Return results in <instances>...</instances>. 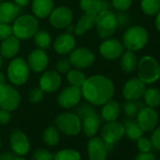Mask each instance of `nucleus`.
I'll use <instances>...</instances> for the list:
<instances>
[{
	"instance_id": "f257e3e1",
	"label": "nucleus",
	"mask_w": 160,
	"mask_h": 160,
	"mask_svg": "<svg viewBox=\"0 0 160 160\" xmlns=\"http://www.w3.org/2000/svg\"><path fill=\"white\" fill-rule=\"evenodd\" d=\"M82 96L93 106H103L111 100L115 93L113 81L106 75L94 74L87 77L81 87Z\"/></svg>"
},
{
	"instance_id": "f03ea898",
	"label": "nucleus",
	"mask_w": 160,
	"mask_h": 160,
	"mask_svg": "<svg viewBox=\"0 0 160 160\" xmlns=\"http://www.w3.org/2000/svg\"><path fill=\"white\" fill-rule=\"evenodd\" d=\"M149 42V33L141 26H132L128 28L122 36L124 49L132 52L142 50Z\"/></svg>"
},
{
	"instance_id": "7ed1b4c3",
	"label": "nucleus",
	"mask_w": 160,
	"mask_h": 160,
	"mask_svg": "<svg viewBox=\"0 0 160 160\" xmlns=\"http://www.w3.org/2000/svg\"><path fill=\"white\" fill-rule=\"evenodd\" d=\"M137 72L138 78L143 83L152 84L160 78V64L154 58L144 56L138 59Z\"/></svg>"
},
{
	"instance_id": "20e7f679",
	"label": "nucleus",
	"mask_w": 160,
	"mask_h": 160,
	"mask_svg": "<svg viewBox=\"0 0 160 160\" xmlns=\"http://www.w3.org/2000/svg\"><path fill=\"white\" fill-rule=\"evenodd\" d=\"M12 28L13 36L19 40H28L39 30V21L34 15L23 14L13 21Z\"/></svg>"
},
{
	"instance_id": "39448f33",
	"label": "nucleus",
	"mask_w": 160,
	"mask_h": 160,
	"mask_svg": "<svg viewBox=\"0 0 160 160\" xmlns=\"http://www.w3.org/2000/svg\"><path fill=\"white\" fill-rule=\"evenodd\" d=\"M94 27L100 39L106 40L111 38L118 28L116 14L110 10H104L100 12L96 16Z\"/></svg>"
},
{
	"instance_id": "423d86ee",
	"label": "nucleus",
	"mask_w": 160,
	"mask_h": 160,
	"mask_svg": "<svg viewBox=\"0 0 160 160\" xmlns=\"http://www.w3.org/2000/svg\"><path fill=\"white\" fill-rule=\"evenodd\" d=\"M30 69L28 62L22 58H13L9 63L7 76L14 86H22L27 83L29 78Z\"/></svg>"
},
{
	"instance_id": "0eeeda50",
	"label": "nucleus",
	"mask_w": 160,
	"mask_h": 160,
	"mask_svg": "<svg viewBox=\"0 0 160 160\" xmlns=\"http://www.w3.org/2000/svg\"><path fill=\"white\" fill-rule=\"evenodd\" d=\"M101 138L105 142L106 149L110 152L114 149L115 144L124 136V128L122 122L117 121L108 122L101 130Z\"/></svg>"
},
{
	"instance_id": "6e6552de",
	"label": "nucleus",
	"mask_w": 160,
	"mask_h": 160,
	"mask_svg": "<svg viewBox=\"0 0 160 160\" xmlns=\"http://www.w3.org/2000/svg\"><path fill=\"white\" fill-rule=\"evenodd\" d=\"M55 125L58 131L67 136H75L81 131V120L74 113L59 114L55 119Z\"/></svg>"
},
{
	"instance_id": "1a4fd4ad",
	"label": "nucleus",
	"mask_w": 160,
	"mask_h": 160,
	"mask_svg": "<svg viewBox=\"0 0 160 160\" xmlns=\"http://www.w3.org/2000/svg\"><path fill=\"white\" fill-rule=\"evenodd\" d=\"M20 103L21 95L13 86L7 83L0 85V108L11 112L17 109Z\"/></svg>"
},
{
	"instance_id": "9d476101",
	"label": "nucleus",
	"mask_w": 160,
	"mask_h": 160,
	"mask_svg": "<svg viewBox=\"0 0 160 160\" xmlns=\"http://www.w3.org/2000/svg\"><path fill=\"white\" fill-rule=\"evenodd\" d=\"M69 60L72 66L76 69H87L94 63L95 56L87 47H77L70 53Z\"/></svg>"
},
{
	"instance_id": "9b49d317",
	"label": "nucleus",
	"mask_w": 160,
	"mask_h": 160,
	"mask_svg": "<svg viewBox=\"0 0 160 160\" xmlns=\"http://www.w3.org/2000/svg\"><path fill=\"white\" fill-rule=\"evenodd\" d=\"M136 118V121L138 122V125L143 130V132H150L156 127L159 120V115L155 108L146 106L142 107L139 109Z\"/></svg>"
},
{
	"instance_id": "f8f14e48",
	"label": "nucleus",
	"mask_w": 160,
	"mask_h": 160,
	"mask_svg": "<svg viewBox=\"0 0 160 160\" xmlns=\"http://www.w3.org/2000/svg\"><path fill=\"white\" fill-rule=\"evenodd\" d=\"M99 52L103 58L108 60H115L122 57L124 52V46L122 42L117 39L108 38L100 44Z\"/></svg>"
},
{
	"instance_id": "ddd939ff",
	"label": "nucleus",
	"mask_w": 160,
	"mask_h": 160,
	"mask_svg": "<svg viewBox=\"0 0 160 160\" xmlns=\"http://www.w3.org/2000/svg\"><path fill=\"white\" fill-rule=\"evenodd\" d=\"M72 12L65 6H60L54 9L49 15V22L51 26L58 29L66 28L68 26L72 25Z\"/></svg>"
},
{
	"instance_id": "4468645a",
	"label": "nucleus",
	"mask_w": 160,
	"mask_h": 160,
	"mask_svg": "<svg viewBox=\"0 0 160 160\" xmlns=\"http://www.w3.org/2000/svg\"><path fill=\"white\" fill-rule=\"evenodd\" d=\"M82 97L81 88L69 86L62 90L58 95V103L63 108H74Z\"/></svg>"
},
{
	"instance_id": "2eb2a0df",
	"label": "nucleus",
	"mask_w": 160,
	"mask_h": 160,
	"mask_svg": "<svg viewBox=\"0 0 160 160\" xmlns=\"http://www.w3.org/2000/svg\"><path fill=\"white\" fill-rule=\"evenodd\" d=\"M146 90V84L138 77L130 78L122 87V96L125 100H139Z\"/></svg>"
},
{
	"instance_id": "dca6fc26",
	"label": "nucleus",
	"mask_w": 160,
	"mask_h": 160,
	"mask_svg": "<svg viewBox=\"0 0 160 160\" xmlns=\"http://www.w3.org/2000/svg\"><path fill=\"white\" fill-rule=\"evenodd\" d=\"M62 83L60 73L54 70H48L42 73L40 78V88L46 93L57 92Z\"/></svg>"
},
{
	"instance_id": "f3484780",
	"label": "nucleus",
	"mask_w": 160,
	"mask_h": 160,
	"mask_svg": "<svg viewBox=\"0 0 160 160\" xmlns=\"http://www.w3.org/2000/svg\"><path fill=\"white\" fill-rule=\"evenodd\" d=\"M11 147L17 155H25L29 152V140L22 130L13 129L11 135Z\"/></svg>"
},
{
	"instance_id": "a211bd4d",
	"label": "nucleus",
	"mask_w": 160,
	"mask_h": 160,
	"mask_svg": "<svg viewBox=\"0 0 160 160\" xmlns=\"http://www.w3.org/2000/svg\"><path fill=\"white\" fill-rule=\"evenodd\" d=\"M27 62L31 71L35 72H42L47 68L49 64V58L44 50L37 48L30 52Z\"/></svg>"
},
{
	"instance_id": "6ab92c4d",
	"label": "nucleus",
	"mask_w": 160,
	"mask_h": 160,
	"mask_svg": "<svg viewBox=\"0 0 160 160\" xmlns=\"http://www.w3.org/2000/svg\"><path fill=\"white\" fill-rule=\"evenodd\" d=\"M76 41L72 34L63 33L58 35L54 42V49L59 55L70 54L75 48Z\"/></svg>"
},
{
	"instance_id": "aec40b11",
	"label": "nucleus",
	"mask_w": 160,
	"mask_h": 160,
	"mask_svg": "<svg viewBox=\"0 0 160 160\" xmlns=\"http://www.w3.org/2000/svg\"><path fill=\"white\" fill-rule=\"evenodd\" d=\"M88 154L90 160H107L108 151L105 142L99 137H92L88 142Z\"/></svg>"
},
{
	"instance_id": "412c9836",
	"label": "nucleus",
	"mask_w": 160,
	"mask_h": 160,
	"mask_svg": "<svg viewBox=\"0 0 160 160\" xmlns=\"http://www.w3.org/2000/svg\"><path fill=\"white\" fill-rule=\"evenodd\" d=\"M101 125V118L97 114L96 110L92 111L81 120V129L87 137L92 138L94 137Z\"/></svg>"
},
{
	"instance_id": "4be33fe9",
	"label": "nucleus",
	"mask_w": 160,
	"mask_h": 160,
	"mask_svg": "<svg viewBox=\"0 0 160 160\" xmlns=\"http://www.w3.org/2000/svg\"><path fill=\"white\" fill-rule=\"evenodd\" d=\"M21 8L12 2L3 1L0 3V24L12 23L20 14Z\"/></svg>"
},
{
	"instance_id": "5701e85b",
	"label": "nucleus",
	"mask_w": 160,
	"mask_h": 160,
	"mask_svg": "<svg viewBox=\"0 0 160 160\" xmlns=\"http://www.w3.org/2000/svg\"><path fill=\"white\" fill-rule=\"evenodd\" d=\"M20 50V40L12 35L3 41L0 44V54L6 58H13Z\"/></svg>"
},
{
	"instance_id": "b1692460",
	"label": "nucleus",
	"mask_w": 160,
	"mask_h": 160,
	"mask_svg": "<svg viewBox=\"0 0 160 160\" xmlns=\"http://www.w3.org/2000/svg\"><path fill=\"white\" fill-rule=\"evenodd\" d=\"M32 12L36 18L44 19L49 17L50 13L54 10L53 0H33L32 1Z\"/></svg>"
},
{
	"instance_id": "393cba45",
	"label": "nucleus",
	"mask_w": 160,
	"mask_h": 160,
	"mask_svg": "<svg viewBox=\"0 0 160 160\" xmlns=\"http://www.w3.org/2000/svg\"><path fill=\"white\" fill-rule=\"evenodd\" d=\"M79 6L84 12L98 14L104 10H110V4L107 0H80Z\"/></svg>"
},
{
	"instance_id": "a878e982",
	"label": "nucleus",
	"mask_w": 160,
	"mask_h": 160,
	"mask_svg": "<svg viewBox=\"0 0 160 160\" xmlns=\"http://www.w3.org/2000/svg\"><path fill=\"white\" fill-rule=\"evenodd\" d=\"M96 16L97 14L84 12L76 23V26L74 27V34L77 36H81L91 30L92 28H94Z\"/></svg>"
},
{
	"instance_id": "bb28decb",
	"label": "nucleus",
	"mask_w": 160,
	"mask_h": 160,
	"mask_svg": "<svg viewBox=\"0 0 160 160\" xmlns=\"http://www.w3.org/2000/svg\"><path fill=\"white\" fill-rule=\"evenodd\" d=\"M122 111L121 105L114 100H109L106 104L103 105V108L101 111V116L106 122H113L117 121Z\"/></svg>"
},
{
	"instance_id": "cd10ccee",
	"label": "nucleus",
	"mask_w": 160,
	"mask_h": 160,
	"mask_svg": "<svg viewBox=\"0 0 160 160\" xmlns=\"http://www.w3.org/2000/svg\"><path fill=\"white\" fill-rule=\"evenodd\" d=\"M122 125L124 128V135L131 140H138L143 135V130L138 125V122L134 120V118L124 119L122 122Z\"/></svg>"
},
{
	"instance_id": "c85d7f7f",
	"label": "nucleus",
	"mask_w": 160,
	"mask_h": 160,
	"mask_svg": "<svg viewBox=\"0 0 160 160\" xmlns=\"http://www.w3.org/2000/svg\"><path fill=\"white\" fill-rule=\"evenodd\" d=\"M138 59L135 52L126 50L121 57V68L125 73H131L136 71L138 67Z\"/></svg>"
},
{
	"instance_id": "c756f323",
	"label": "nucleus",
	"mask_w": 160,
	"mask_h": 160,
	"mask_svg": "<svg viewBox=\"0 0 160 160\" xmlns=\"http://www.w3.org/2000/svg\"><path fill=\"white\" fill-rule=\"evenodd\" d=\"M86 78V74L80 69H71L66 72V79L70 86L81 88Z\"/></svg>"
},
{
	"instance_id": "7c9ffc66",
	"label": "nucleus",
	"mask_w": 160,
	"mask_h": 160,
	"mask_svg": "<svg viewBox=\"0 0 160 160\" xmlns=\"http://www.w3.org/2000/svg\"><path fill=\"white\" fill-rule=\"evenodd\" d=\"M142 98L147 107L155 108L160 105V91L157 88H146Z\"/></svg>"
},
{
	"instance_id": "2f4dec72",
	"label": "nucleus",
	"mask_w": 160,
	"mask_h": 160,
	"mask_svg": "<svg viewBox=\"0 0 160 160\" xmlns=\"http://www.w3.org/2000/svg\"><path fill=\"white\" fill-rule=\"evenodd\" d=\"M140 8L145 15L154 16L160 12V0H141Z\"/></svg>"
},
{
	"instance_id": "473e14b6",
	"label": "nucleus",
	"mask_w": 160,
	"mask_h": 160,
	"mask_svg": "<svg viewBox=\"0 0 160 160\" xmlns=\"http://www.w3.org/2000/svg\"><path fill=\"white\" fill-rule=\"evenodd\" d=\"M33 37L36 46L40 49H48L52 43V38L46 30H38Z\"/></svg>"
},
{
	"instance_id": "72a5a7b5",
	"label": "nucleus",
	"mask_w": 160,
	"mask_h": 160,
	"mask_svg": "<svg viewBox=\"0 0 160 160\" xmlns=\"http://www.w3.org/2000/svg\"><path fill=\"white\" fill-rule=\"evenodd\" d=\"M143 107L142 103L138 100H126L122 107V109L124 115L127 118H135L139 111V109Z\"/></svg>"
},
{
	"instance_id": "f704fd0d",
	"label": "nucleus",
	"mask_w": 160,
	"mask_h": 160,
	"mask_svg": "<svg viewBox=\"0 0 160 160\" xmlns=\"http://www.w3.org/2000/svg\"><path fill=\"white\" fill-rule=\"evenodd\" d=\"M42 138L46 145L55 146L59 141V131L55 126H49L44 130Z\"/></svg>"
},
{
	"instance_id": "c9c22d12",
	"label": "nucleus",
	"mask_w": 160,
	"mask_h": 160,
	"mask_svg": "<svg viewBox=\"0 0 160 160\" xmlns=\"http://www.w3.org/2000/svg\"><path fill=\"white\" fill-rule=\"evenodd\" d=\"M54 160H81V155L75 150L65 149L58 152L54 155Z\"/></svg>"
},
{
	"instance_id": "e433bc0d",
	"label": "nucleus",
	"mask_w": 160,
	"mask_h": 160,
	"mask_svg": "<svg viewBox=\"0 0 160 160\" xmlns=\"http://www.w3.org/2000/svg\"><path fill=\"white\" fill-rule=\"evenodd\" d=\"M44 92L39 87V88H34L29 91L28 92V100L32 104H39L42 101L44 97Z\"/></svg>"
},
{
	"instance_id": "4c0bfd02",
	"label": "nucleus",
	"mask_w": 160,
	"mask_h": 160,
	"mask_svg": "<svg viewBox=\"0 0 160 160\" xmlns=\"http://www.w3.org/2000/svg\"><path fill=\"white\" fill-rule=\"evenodd\" d=\"M32 157L34 160H53L54 154L45 149L39 148L34 151Z\"/></svg>"
},
{
	"instance_id": "58836bf2",
	"label": "nucleus",
	"mask_w": 160,
	"mask_h": 160,
	"mask_svg": "<svg viewBox=\"0 0 160 160\" xmlns=\"http://www.w3.org/2000/svg\"><path fill=\"white\" fill-rule=\"evenodd\" d=\"M133 0H111V6L118 12H126L132 5Z\"/></svg>"
},
{
	"instance_id": "ea45409f",
	"label": "nucleus",
	"mask_w": 160,
	"mask_h": 160,
	"mask_svg": "<svg viewBox=\"0 0 160 160\" xmlns=\"http://www.w3.org/2000/svg\"><path fill=\"white\" fill-rule=\"evenodd\" d=\"M95 111V108H93V105L92 104H83L81 105L79 108H77L74 111V114L80 119L82 120L84 116H86L87 114Z\"/></svg>"
},
{
	"instance_id": "a19ab883",
	"label": "nucleus",
	"mask_w": 160,
	"mask_h": 160,
	"mask_svg": "<svg viewBox=\"0 0 160 160\" xmlns=\"http://www.w3.org/2000/svg\"><path fill=\"white\" fill-rule=\"evenodd\" d=\"M137 147L139 150V152H151L152 145L151 139L145 137H141L137 140Z\"/></svg>"
},
{
	"instance_id": "79ce46f5",
	"label": "nucleus",
	"mask_w": 160,
	"mask_h": 160,
	"mask_svg": "<svg viewBox=\"0 0 160 160\" xmlns=\"http://www.w3.org/2000/svg\"><path fill=\"white\" fill-rule=\"evenodd\" d=\"M72 69V64L69 58H61L58 60L56 64V71L59 73H66L69 70Z\"/></svg>"
},
{
	"instance_id": "37998d69",
	"label": "nucleus",
	"mask_w": 160,
	"mask_h": 160,
	"mask_svg": "<svg viewBox=\"0 0 160 160\" xmlns=\"http://www.w3.org/2000/svg\"><path fill=\"white\" fill-rule=\"evenodd\" d=\"M116 14V19L118 23V28H125L130 24V16L126 12H119Z\"/></svg>"
},
{
	"instance_id": "c03bdc74",
	"label": "nucleus",
	"mask_w": 160,
	"mask_h": 160,
	"mask_svg": "<svg viewBox=\"0 0 160 160\" xmlns=\"http://www.w3.org/2000/svg\"><path fill=\"white\" fill-rule=\"evenodd\" d=\"M151 142L154 149L160 151V126L155 127L152 130V133L151 136Z\"/></svg>"
},
{
	"instance_id": "a18cd8bd",
	"label": "nucleus",
	"mask_w": 160,
	"mask_h": 160,
	"mask_svg": "<svg viewBox=\"0 0 160 160\" xmlns=\"http://www.w3.org/2000/svg\"><path fill=\"white\" fill-rule=\"evenodd\" d=\"M12 35V28L9 24H0V41Z\"/></svg>"
},
{
	"instance_id": "49530a36",
	"label": "nucleus",
	"mask_w": 160,
	"mask_h": 160,
	"mask_svg": "<svg viewBox=\"0 0 160 160\" xmlns=\"http://www.w3.org/2000/svg\"><path fill=\"white\" fill-rule=\"evenodd\" d=\"M135 160H156L155 155L151 152H139L136 157Z\"/></svg>"
},
{
	"instance_id": "de8ad7c7",
	"label": "nucleus",
	"mask_w": 160,
	"mask_h": 160,
	"mask_svg": "<svg viewBox=\"0 0 160 160\" xmlns=\"http://www.w3.org/2000/svg\"><path fill=\"white\" fill-rule=\"evenodd\" d=\"M12 119V115L10 111L0 109V123L1 124H6L8 123Z\"/></svg>"
},
{
	"instance_id": "09e8293b",
	"label": "nucleus",
	"mask_w": 160,
	"mask_h": 160,
	"mask_svg": "<svg viewBox=\"0 0 160 160\" xmlns=\"http://www.w3.org/2000/svg\"><path fill=\"white\" fill-rule=\"evenodd\" d=\"M15 156L16 155H15L14 152H5L0 153V160H13Z\"/></svg>"
},
{
	"instance_id": "8fccbe9b",
	"label": "nucleus",
	"mask_w": 160,
	"mask_h": 160,
	"mask_svg": "<svg viewBox=\"0 0 160 160\" xmlns=\"http://www.w3.org/2000/svg\"><path fill=\"white\" fill-rule=\"evenodd\" d=\"M30 2V0H13V3L17 5L19 8H25L27 7Z\"/></svg>"
},
{
	"instance_id": "3c124183",
	"label": "nucleus",
	"mask_w": 160,
	"mask_h": 160,
	"mask_svg": "<svg viewBox=\"0 0 160 160\" xmlns=\"http://www.w3.org/2000/svg\"><path fill=\"white\" fill-rule=\"evenodd\" d=\"M155 28L158 32H160V12L155 15V21H154Z\"/></svg>"
},
{
	"instance_id": "603ef678",
	"label": "nucleus",
	"mask_w": 160,
	"mask_h": 160,
	"mask_svg": "<svg viewBox=\"0 0 160 160\" xmlns=\"http://www.w3.org/2000/svg\"><path fill=\"white\" fill-rule=\"evenodd\" d=\"M7 81V79H6V76L3 72H0V85H2V84H5Z\"/></svg>"
},
{
	"instance_id": "864d4df0",
	"label": "nucleus",
	"mask_w": 160,
	"mask_h": 160,
	"mask_svg": "<svg viewBox=\"0 0 160 160\" xmlns=\"http://www.w3.org/2000/svg\"><path fill=\"white\" fill-rule=\"evenodd\" d=\"M66 32H67V33H70V34H72V32L74 33V28H73L72 25L68 26V27L66 28Z\"/></svg>"
},
{
	"instance_id": "5fc2aeb1",
	"label": "nucleus",
	"mask_w": 160,
	"mask_h": 160,
	"mask_svg": "<svg viewBox=\"0 0 160 160\" xmlns=\"http://www.w3.org/2000/svg\"><path fill=\"white\" fill-rule=\"evenodd\" d=\"M13 160H26V159L22 156H15Z\"/></svg>"
},
{
	"instance_id": "6e6d98bb",
	"label": "nucleus",
	"mask_w": 160,
	"mask_h": 160,
	"mask_svg": "<svg viewBox=\"0 0 160 160\" xmlns=\"http://www.w3.org/2000/svg\"><path fill=\"white\" fill-rule=\"evenodd\" d=\"M2 62H3L2 56H1V54H0V68H1V66H2Z\"/></svg>"
},
{
	"instance_id": "4d7b16f0",
	"label": "nucleus",
	"mask_w": 160,
	"mask_h": 160,
	"mask_svg": "<svg viewBox=\"0 0 160 160\" xmlns=\"http://www.w3.org/2000/svg\"><path fill=\"white\" fill-rule=\"evenodd\" d=\"M1 146H2V143H1V139H0V148H1Z\"/></svg>"
},
{
	"instance_id": "13d9d810",
	"label": "nucleus",
	"mask_w": 160,
	"mask_h": 160,
	"mask_svg": "<svg viewBox=\"0 0 160 160\" xmlns=\"http://www.w3.org/2000/svg\"><path fill=\"white\" fill-rule=\"evenodd\" d=\"M3 1H5V0H0V3H1V2H3Z\"/></svg>"
}]
</instances>
